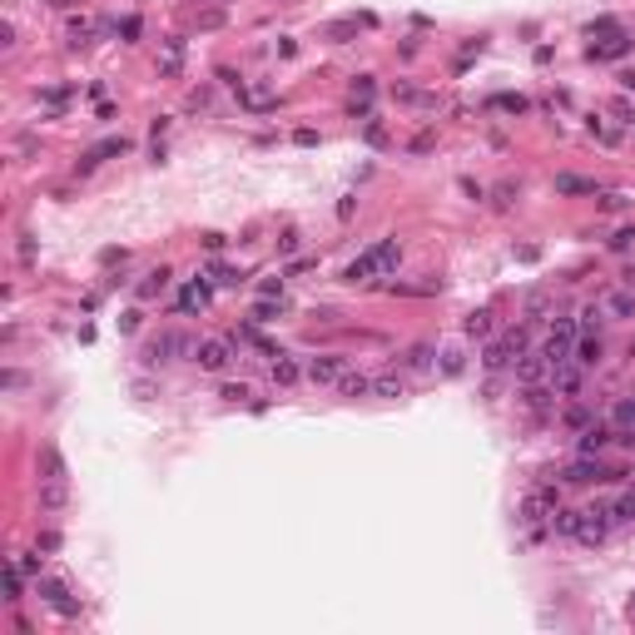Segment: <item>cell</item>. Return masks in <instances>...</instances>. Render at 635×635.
I'll list each match as a JSON object with an SVG mask.
<instances>
[{
  "instance_id": "8fae6325",
  "label": "cell",
  "mask_w": 635,
  "mask_h": 635,
  "mask_svg": "<svg viewBox=\"0 0 635 635\" xmlns=\"http://www.w3.org/2000/svg\"><path fill=\"white\" fill-rule=\"evenodd\" d=\"M601 353H606L601 333H581V337H575V363H581V368H596V363H601Z\"/></svg>"
},
{
  "instance_id": "74e56055",
  "label": "cell",
  "mask_w": 635,
  "mask_h": 635,
  "mask_svg": "<svg viewBox=\"0 0 635 635\" xmlns=\"http://www.w3.org/2000/svg\"><path fill=\"white\" fill-rule=\"evenodd\" d=\"M496 204L511 209V204H516V184H501V189H496Z\"/></svg>"
},
{
  "instance_id": "ba28073f",
  "label": "cell",
  "mask_w": 635,
  "mask_h": 635,
  "mask_svg": "<svg viewBox=\"0 0 635 635\" xmlns=\"http://www.w3.org/2000/svg\"><path fill=\"white\" fill-rule=\"evenodd\" d=\"M125 149H130V139H125V134H114V139H99V144H95V149H90L80 164H75V169H80V174H90V169H95L99 159H114V154H125Z\"/></svg>"
},
{
  "instance_id": "2e32d148",
  "label": "cell",
  "mask_w": 635,
  "mask_h": 635,
  "mask_svg": "<svg viewBox=\"0 0 635 635\" xmlns=\"http://www.w3.org/2000/svg\"><path fill=\"white\" fill-rule=\"evenodd\" d=\"M610 427L615 432H635V397H620L610 407Z\"/></svg>"
},
{
  "instance_id": "ac0fdd59",
  "label": "cell",
  "mask_w": 635,
  "mask_h": 635,
  "mask_svg": "<svg viewBox=\"0 0 635 635\" xmlns=\"http://www.w3.org/2000/svg\"><path fill=\"white\" fill-rule=\"evenodd\" d=\"M337 392H342V397H368V392H372V377H363V372H342V377H337Z\"/></svg>"
},
{
  "instance_id": "9c48e42d",
  "label": "cell",
  "mask_w": 635,
  "mask_h": 635,
  "mask_svg": "<svg viewBox=\"0 0 635 635\" xmlns=\"http://www.w3.org/2000/svg\"><path fill=\"white\" fill-rule=\"evenodd\" d=\"M169 353H189V342L179 333H159L149 348H144V363H169Z\"/></svg>"
},
{
  "instance_id": "836d02e7",
  "label": "cell",
  "mask_w": 635,
  "mask_h": 635,
  "mask_svg": "<svg viewBox=\"0 0 635 635\" xmlns=\"http://www.w3.org/2000/svg\"><path fill=\"white\" fill-rule=\"evenodd\" d=\"M442 372H447V377H456V372H461V353H456V348H447V353H442Z\"/></svg>"
},
{
  "instance_id": "60d3db41",
  "label": "cell",
  "mask_w": 635,
  "mask_h": 635,
  "mask_svg": "<svg viewBox=\"0 0 635 635\" xmlns=\"http://www.w3.org/2000/svg\"><path fill=\"white\" fill-rule=\"evenodd\" d=\"M620 85H625V90H635V70H625V75H620Z\"/></svg>"
},
{
  "instance_id": "3957f363",
  "label": "cell",
  "mask_w": 635,
  "mask_h": 635,
  "mask_svg": "<svg viewBox=\"0 0 635 635\" xmlns=\"http://www.w3.org/2000/svg\"><path fill=\"white\" fill-rule=\"evenodd\" d=\"M610 506H591V511H581V522H575V541L581 546H601L606 541V531H610Z\"/></svg>"
},
{
  "instance_id": "4316f807",
  "label": "cell",
  "mask_w": 635,
  "mask_h": 635,
  "mask_svg": "<svg viewBox=\"0 0 635 635\" xmlns=\"http://www.w3.org/2000/svg\"><path fill=\"white\" fill-rule=\"evenodd\" d=\"M372 392H377V397H387V402H397V397H402V377H377V382H372Z\"/></svg>"
},
{
  "instance_id": "7a4b0ae2",
  "label": "cell",
  "mask_w": 635,
  "mask_h": 635,
  "mask_svg": "<svg viewBox=\"0 0 635 635\" xmlns=\"http://www.w3.org/2000/svg\"><path fill=\"white\" fill-rule=\"evenodd\" d=\"M575 337H581V323H575V318H556V328H551L546 342H541V358H546L551 368L571 363V358H575Z\"/></svg>"
},
{
  "instance_id": "ffe728a7",
  "label": "cell",
  "mask_w": 635,
  "mask_h": 635,
  "mask_svg": "<svg viewBox=\"0 0 635 635\" xmlns=\"http://www.w3.org/2000/svg\"><path fill=\"white\" fill-rule=\"evenodd\" d=\"M556 194H596V184L581 174H556Z\"/></svg>"
},
{
  "instance_id": "7bdbcfd3",
  "label": "cell",
  "mask_w": 635,
  "mask_h": 635,
  "mask_svg": "<svg viewBox=\"0 0 635 635\" xmlns=\"http://www.w3.org/2000/svg\"><path fill=\"white\" fill-rule=\"evenodd\" d=\"M50 6H60V11H65V6H75V0H50Z\"/></svg>"
},
{
  "instance_id": "277c9868",
  "label": "cell",
  "mask_w": 635,
  "mask_h": 635,
  "mask_svg": "<svg viewBox=\"0 0 635 635\" xmlns=\"http://www.w3.org/2000/svg\"><path fill=\"white\" fill-rule=\"evenodd\" d=\"M522 348H526V333L516 328V333H506L501 342H491V348L482 353V368H487V372H501L511 358H522Z\"/></svg>"
},
{
  "instance_id": "e0dca14e",
  "label": "cell",
  "mask_w": 635,
  "mask_h": 635,
  "mask_svg": "<svg viewBox=\"0 0 635 635\" xmlns=\"http://www.w3.org/2000/svg\"><path fill=\"white\" fill-rule=\"evenodd\" d=\"M625 50H630V35H615V40H606V45H591L586 55H591V60H620Z\"/></svg>"
},
{
  "instance_id": "52a82bcc",
  "label": "cell",
  "mask_w": 635,
  "mask_h": 635,
  "mask_svg": "<svg viewBox=\"0 0 635 635\" xmlns=\"http://www.w3.org/2000/svg\"><path fill=\"white\" fill-rule=\"evenodd\" d=\"M35 591H40V601H50L60 615H80V606L70 601V586L65 581H35Z\"/></svg>"
},
{
  "instance_id": "484cf974",
  "label": "cell",
  "mask_w": 635,
  "mask_h": 635,
  "mask_svg": "<svg viewBox=\"0 0 635 635\" xmlns=\"http://www.w3.org/2000/svg\"><path fill=\"white\" fill-rule=\"evenodd\" d=\"M204 303H209V293H204L199 283H194V288H184V293H179V308H184V313H194V308H204Z\"/></svg>"
},
{
  "instance_id": "5bb4252c",
  "label": "cell",
  "mask_w": 635,
  "mask_h": 635,
  "mask_svg": "<svg viewBox=\"0 0 635 635\" xmlns=\"http://www.w3.org/2000/svg\"><path fill=\"white\" fill-rule=\"evenodd\" d=\"M610 442H615V432L596 422V427H586V432H581V456H596V452H606Z\"/></svg>"
},
{
  "instance_id": "83f0119b",
  "label": "cell",
  "mask_w": 635,
  "mask_h": 635,
  "mask_svg": "<svg viewBox=\"0 0 635 635\" xmlns=\"http://www.w3.org/2000/svg\"><path fill=\"white\" fill-rule=\"evenodd\" d=\"M526 407H531V412H546V407H551V392H541V387H526Z\"/></svg>"
},
{
  "instance_id": "4fadbf2b",
  "label": "cell",
  "mask_w": 635,
  "mask_h": 635,
  "mask_svg": "<svg viewBox=\"0 0 635 635\" xmlns=\"http://www.w3.org/2000/svg\"><path fill=\"white\" fill-rule=\"evenodd\" d=\"M546 372H551V363H546V358H541V353H526V358H522V363H516V377H522V382H526V387H536V382H541V377H546Z\"/></svg>"
},
{
  "instance_id": "b9f144b4",
  "label": "cell",
  "mask_w": 635,
  "mask_h": 635,
  "mask_svg": "<svg viewBox=\"0 0 635 635\" xmlns=\"http://www.w3.org/2000/svg\"><path fill=\"white\" fill-rule=\"evenodd\" d=\"M625 288H635V268H625Z\"/></svg>"
},
{
  "instance_id": "f546056e",
  "label": "cell",
  "mask_w": 635,
  "mask_h": 635,
  "mask_svg": "<svg viewBox=\"0 0 635 635\" xmlns=\"http://www.w3.org/2000/svg\"><path fill=\"white\" fill-rule=\"evenodd\" d=\"M610 313H615V318H630V313H635V298H630V293H615V298H610Z\"/></svg>"
},
{
  "instance_id": "7402d4cb",
  "label": "cell",
  "mask_w": 635,
  "mask_h": 635,
  "mask_svg": "<svg viewBox=\"0 0 635 635\" xmlns=\"http://www.w3.org/2000/svg\"><path fill=\"white\" fill-rule=\"evenodd\" d=\"M323 35H328V40H333V45H348V40H353V35H358V20H333V25H328V30H323Z\"/></svg>"
},
{
  "instance_id": "d590c367",
  "label": "cell",
  "mask_w": 635,
  "mask_h": 635,
  "mask_svg": "<svg viewBox=\"0 0 635 635\" xmlns=\"http://www.w3.org/2000/svg\"><path fill=\"white\" fill-rule=\"evenodd\" d=\"M630 244H635V228H620V234H615V239H610V249H615V253H625V249H630Z\"/></svg>"
},
{
  "instance_id": "cb8c5ba5",
  "label": "cell",
  "mask_w": 635,
  "mask_h": 635,
  "mask_svg": "<svg viewBox=\"0 0 635 635\" xmlns=\"http://www.w3.org/2000/svg\"><path fill=\"white\" fill-rule=\"evenodd\" d=\"M461 328H467V337H487V333H491V313L482 308V313H472V318L461 323Z\"/></svg>"
},
{
  "instance_id": "5b68a950",
  "label": "cell",
  "mask_w": 635,
  "mask_h": 635,
  "mask_svg": "<svg viewBox=\"0 0 635 635\" xmlns=\"http://www.w3.org/2000/svg\"><path fill=\"white\" fill-rule=\"evenodd\" d=\"M194 358H199V368H204V372H223L228 363H234V348H228L223 337H204L199 348H194Z\"/></svg>"
},
{
  "instance_id": "7c38bea8",
  "label": "cell",
  "mask_w": 635,
  "mask_h": 635,
  "mask_svg": "<svg viewBox=\"0 0 635 635\" xmlns=\"http://www.w3.org/2000/svg\"><path fill=\"white\" fill-rule=\"evenodd\" d=\"M65 501H70V487H65V477H50V482L40 487V506H45V511H65Z\"/></svg>"
},
{
  "instance_id": "4dcf8cb0",
  "label": "cell",
  "mask_w": 635,
  "mask_h": 635,
  "mask_svg": "<svg viewBox=\"0 0 635 635\" xmlns=\"http://www.w3.org/2000/svg\"><path fill=\"white\" fill-rule=\"evenodd\" d=\"M427 363H432V348H427V342H417V348L407 353V368H427Z\"/></svg>"
},
{
  "instance_id": "f35d334b",
  "label": "cell",
  "mask_w": 635,
  "mask_h": 635,
  "mask_svg": "<svg viewBox=\"0 0 635 635\" xmlns=\"http://www.w3.org/2000/svg\"><path fill=\"white\" fill-rule=\"evenodd\" d=\"M214 273H218V283H228V288H234V283H244V273H239V268H214Z\"/></svg>"
},
{
  "instance_id": "8d00e7d4",
  "label": "cell",
  "mask_w": 635,
  "mask_h": 635,
  "mask_svg": "<svg viewBox=\"0 0 635 635\" xmlns=\"http://www.w3.org/2000/svg\"><path fill=\"white\" fill-rule=\"evenodd\" d=\"M363 134H368V144H387V130H382V125H377V120H372V125H368V130H363Z\"/></svg>"
},
{
  "instance_id": "f1b7e54d",
  "label": "cell",
  "mask_w": 635,
  "mask_h": 635,
  "mask_svg": "<svg viewBox=\"0 0 635 635\" xmlns=\"http://www.w3.org/2000/svg\"><path fill=\"white\" fill-rule=\"evenodd\" d=\"M596 209H601V214H620V209H630V199H625V194H606Z\"/></svg>"
},
{
  "instance_id": "8992f818",
  "label": "cell",
  "mask_w": 635,
  "mask_h": 635,
  "mask_svg": "<svg viewBox=\"0 0 635 635\" xmlns=\"http://www.w3.org/2000/svg\"><path fill=\"white\" fill-rule=\"evenodd\" d=\"M610 477H620V472L606 467V461H591V456H581V461H571V467H566V482H575V487H586V482H610Z\"/></svg>"
},
{
  "instance_id": "ee69618b",
  "label": "cell",
  "mask_w": 635,
  "mask_h": 635,
  "mask_svg": "<svg viewBox=\"0 0 635 635\" xmlns=\"http://www.w3.org/2000/svg\"><path fill=\"white\" fill-rule=\"evenodd\" d=\"M630 615H635V601H630Z\"/></svg>"
},
{
  "instance_id": "e575fe53",
  "label": "cell",
  "mask_w": 635,
  "mask_h": 635,
  "mask_svg": "<svg viewBox=\"0 0 635 635\" xmlns=\"http://www.w3.org/2000/svg\"><path fill=\"white\" fill-rule=\"evenodd\" d=\"M566 422H571V427H591V407H571Z\"/></svg>"
},
{
  "instance_id": "30bf717a",
  "label": "cell",
  "mask_w": 635,
  "mask_h": 635,
  "mask_svg": "<svg viewBox=\"0 0 635 635\" xmlns=\"http://www.w3.org/2000/svg\"><path fill=\"white\" fill-rule=\"evenodd\" d=\"M313 382H337L342 372H348V358H337V353H328V358H313L308 368H303Z\"/></svg>"
},
{
  "instance_id": "9a60e30c",
  "label": "cell",
  "mask_w": 635,
  "mask_h": 635,
  "mask_svg": "<svg viewBox=\"0 0 635 635\" xmlns=\"http://www.w3.org/2000/svg\"><path fill=\"white\" fill-rule=\"evenodd\" d=\"M551 387L561 397H575V392H581V372H575L571 363H561V368H551Z\"/></svg>"
},
{
  "instance_id": "6da1fadb",
  "label": "cell",
  "mask_w": 635,
  "mask_h": 635,
  "mask_svg": "<svg viewBox=\"0 0 635 635\" xmlns=\"http://www.w3.org/2000/svg\"><path fill=\"white\" fill-rule=\"evenodd\" d=\"M397 253H402V249H397V239H382V244H372V249H368L358 263H348V268H342V283H368L372 273H387V268H397Z\"/></svg>"
},
{
  "instance_id": "1f68e13d",
  "label": "cell",
  "mask_w": 635,
  "mask_h": 635,
  "mask_svg": "<svg viewBox=\"0 0 635 635\" xmlns=\"http://www.w3.org/2000/svg\"><path fill=\"white\" fill-rule=\"evenodd\" d=\"M546 303H551V298H546V293H531V298H526V318H531V323H536V318H541V313H546Z\"/></svg>"
},
{
  "instance_id": "603a6c76",
  "label": "cell",
  "mask_w": 635,
  "mask_h": 635,
  "mask_svg": "<svg viewBox=\"0 0 635 635\" xmlns=\"http://www.w3.org/2000/svg\"><path fill=\"white\" fill-rule=\"evenodd\" d=\"M164 288H169V268H154V273L139 283V298H154V293H164Z\"/></svg>"
},
{
  "instance_id": "d6a6232c",
  "label": "cell",
  "mask_w": 635,
  "mask_h": 635,
  "mask_svg": "<svg viewBox=\"0 0 635 635\" xmlns=\"http://www.w3.org/2000/svg\"><path fill=\"white\" fill-rule=\"evenodd\" d=\"M273 313H278V303H273V298L253 303V323H273Z\"/></svg>"
},
{
  "instance_id": "ab89813d",
  "label": "cell",
  "mask_w": 635,
  "mask_h": 635,
  "mask_svg": "<svg viewBox=\"0 0 635 635\" xmlns=\"http://www.w3.org/2000/svg\"><path fill=\"white\" fill-rule=\"evenodd\" d=\"M223 397H228V402H244V397H249V387H244V382H239V387L228 382V387H223Z\"/></svg>"
},
{
  "instance_id": "d6986e66",
  "label": "cell",
  "mask_w": 635,
  "mask_h": 635,
  "mask_svg": "<svg viewBox=\"0 0 635 635\" xmlns=\"http://www.w3.org/2000/svg\"><path fill=\"white\" fill-rule=\"evenodd\" d=\"M298 372H303V368H298L293 358H283V353L273 358V382H278V387H288V382H298Z\"/></svg>"
},
{
  "instance_id": "44dd1931",
  "label": "cell",
  "mask_w": 635,
  "mask_h": 635,
  "mask_svg": "<svg viewBox=\"0 0 635 635\" xmlns=\"http://www.w3.org/2000/svg\"><path fill=\"white\" fill-rule=\"evenodd\" d=\"M610 516H615V522H635V487L620 491V496L610 501Z\"/></svg>"
},
{
  "instance_id": "d4e9b609",
  "label": "cell",
  "mask_w": 635,
  "mask_h": 635,
  "mask_svg": "<svg viewBox=\"0 0 635 635\" xmlns=\"http://www.w3.org/2000/svg\"><path fill=\"white\" fill-rule=\"evenodd\" d=\"M491 109H506V114H526L531 104H526L522 95H496V99H491Z\"/></svg>"
}]
</instances>
